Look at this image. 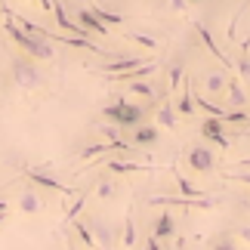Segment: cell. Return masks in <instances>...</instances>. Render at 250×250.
I'll return each instance as SVG.
<instances>
[{"label":"cell","instance_id":"26","mask_svg":"<svg viewBox=\"0 0 250 250\" xmlns=\"http://www.w3.org/2000/svg\"><path fill=\"white\" fill-rule=\"evenodd\" d=\"M223 121H226V124H247V121H250V114H247L244 108H229Z\"/></svg>","mask_w":250,"mask_h":250},{"label":"cell","instance_id":"27","mask_svg":"<svg viewBox=\"0 0 250 250\" xmlns=\"http://www.w3.org/2000/svg\"><path fill=\"white\" fill-rule=\"evenodd\" d=\"M176 186H179V191H182L186 198H198V195H201V191H198L195 186H191V182H188L186 176H182V173H176Z\"/></svg>","mask_w":250,"mask_h":250},{"label":"cell","instance_id":"15","mask_svg":"<svg viewBox=\"0 0 250 250\" xmlns=\"http://www.w3.org/2000/svg\"><path fill=\"white\" fill-rule=\"evenodd\" d=\"M226 83H229L226 68H213V71L204 74V90H207L210 96H223V93H226Z\"/></svg>","mask_w":250,"mask_h":250},{"label":"cell","instance_id":"7","mask_svg":"<svg viewBox=\"0 0 250 250\" xmlns=\"http://www.w3.org/2000/svg\"><path fill=\"white\" fill-rule=\"evenodd\" d=\"M133 146H139V148H151V146H158V139H161V130H158V124H139V127H133Z\"/></svg>","mask_w":250,"mask_h":250},{"label":"cell","instance_id":"16","mask_svg":"<svg viewBox=\"0 0 250 250\" xmlns=\"http://www.w3.org/2000/svg\"><path fill=\"white\" fill-rule=\"evenodd\" d=\"M173 105H176V111L182 118H191V114H195V90H191V81H186V90H182V96Z\"/></svg>","mask_w":250,"mask_h":250},{"label":"cell","instance_id":"4","mask_svg":"<svg viewBox=\"0 0 250 250\" xmlns=\"http://www.w3.org/2000/svg\"><path fill=\"white\" fill-rule=\"evenodd\" d=\"M25 170V176L34 182V186H41V188H50V191H59V195H74V188L71 186H65V182H59L56 176H50V173H43V170H37V167H22Z\"/></svg>","mask_w":250,"mask_h":250},{"label":"cell","instance_id":"12","mask_svg":"<svg viewBox=\"0 0 250 250\" xmlns=\"http://www.w3.org/2000/svg\"><path fill=\"white\" fill-rule=\"evenodd\" d=\"M19 210L22 213H28V216H34V213H41L43 210V198H41V191L37 188H22V195H19Z\"/></svg>","mask_w":250,"mask_h":250},{"label":"cell","instance_id":"8","mask_svg":"<svg viewBox=\"0 0 250 250\" xmlns=\"http://www.w3.org/2000/svg\"><path fill=\"white\" fill-rule=\"evenodd\" d=\"M86 226H90V232L96 238V244H99V250H111L114 235H111V229H108V223H105L102 216H86Z\"/></svg>","mask_w":250,"mask_h":250},{"label":"cell","instance_id":"18","mask_svg":"<svg viewBox=\"0 0 250 250\" xmlns=\"http://www.w3.org/2000/svg\"><path fill=\"white\" fill-rule=\"evenodd\" d=\"M105 170H111V173H146L148 167L133 164V161H118V158H111V161H105Z\"/></svg>","mask_w":250,"mask_h":250},{"label":"cell","instance_id":"6","mask_svg":"<svg viewBox=\"0 0 250 250\" xmlns=\"http://www.w3.org/2000/svg\"><path fill=\"white\" fill-rule=\"evenodd\" d=\"M188 167L195 170V173H210V170L216 167L213 151H210L207 146H191L188 148Z\"/></svg>","mask_w":250,"mask_h":250},{"label":"cell","instance_id":"28","mask_svg":"<svg viewBox=\"0 0 250 250\" xmlns=\"http://www.w3.org/2000/svg\"><path fill=\"white\" fill-rule=\"evenodd\" d=\"M235 68L241 71V78H247L250 81V56H247V43H244V53L238 56V62H235Z\"/></svg>","mask_w":250,"mask_h":250},{"label":"cell","instance_id":"24","mask_svg":"<svg viewBox=\"0 0 250 250\" xmlns=\"http://www.w3.org/2000/svg\"><path fill=\"white\" fill-rule=\"evenodd\" d=\"M83 204H86V191H81V195L74 198V204H71L68 210H65V219H62V223H68V226H71L74 219L81 216V210H83Z\"/></svg>","mask_w":250,"mask_h":250},{"label":"cell","instance_id":"23","mask_svg":"<svg viewBox=\"0 0 250 250\" xmlns=\"http://www.w3.org/2000/svg\"><path fill=\"white\" fill-rule=\"evenodd\" d=\"M182 74H186V65H182V59H173V65L167 68V78H170V93H176V90H179Z\"/></svg>","mask_w":250,"mask_h":250},{"label":"cell","instance_id":"10","mask_svg":"<svg viewBox=\"0 0 250 250\" xmlns=\"http://www.w3.org/2000/svg\"><path fill=\"white\" fill-rule=\"evenodd\" d=\"M146 62L148 59H142V56H118V59L105 62L102 71L105 74H124V71H133V68H139V65H146Z\"/></svg>","mask_w":250,"mask_h":250},{"label":"cell","instance_id":"39","mask_svg":"<svg viewBox=\"0 0 250 250\" xmlns=\"http://www.w3.org/2000/svg\"><path fill=\"white\" fill-rule=\"evenodd\" d=\"M0 191H3V186H0Z\"/></svg>","mask_w":250,"mask_h":250},{"label":"cell","instance_id":"31","mask_svg":"<svg viewBox=\"0 0 250 250\" xmlns=\"http://www.w3.org/2000/svg\"><path fill=\"white\" fill-rule=\"evenodd\" d=\"M186 6H188V0H170V9H173V13H186Z\"/></svg>","mask_w":250,"mask_h":250},{"label":"cell","instance_id":"38","mask_svg":"<svg viewBox=\"0 0 250 250\" xmlns=\"http://www.w3.org/2000/svg\"><path fill=\"white\" fill-rule=\"evenodd\" d=\"M188 3H204V0H188Z\"/></svg>","mask_w":250,"mask_h":250},{"label":"cell","instance_id":"14","mask_svg":"<svg viewBox=\"0 0 250 250\" xmlns=\"http://www.w3.org/2000/svg\"><path fill=\"white\" fill-rule=\"evenodd\" d=\"M226 102H229V108H247V93H244V86L238 78H229L226 83Z\"/></svg>","mask_w":250,"mask_h":250},{"label":"cell","instance_id":"9","mask_svg":"<svg viewBox=\"0 0 250 250\" xmlns=\"http://www.w3.org/2000/svg\"><path fill=\"white\" fill-rule=\"evenodd\" d=\"M78 25L83 28L86 34L108 37V25H105V22H99V19L93 16V9H90V6H81V9H78Z\"/></svg>","mask_w":250,"mask_h":250},{"label":"cell","instance_id":"25","mask_svg":"<svg viewBox=\"0 0 250 250\" xmlns=\"http://www.w3.org/2000/svg\"><path fill=\"white\" fill-rule=\"evenodd\" d=\"M133 43H139V46H146V50H158V41L155 37H148V34H142V31H130L127 34Z\"/></svg>","mask_w":250,"mask_h":250},{"label":"cell","instance_id":"29","mask_svg":"<svg viewBox=\"0 0 250 250\" xmlns=\"http://www.w3.org/2000/svg\"><path fill=\"white\" fill-rule=\"evenodd\" d=\"M210 250H238V247H235V241H232V238H216Z\"/></svg>","mask_w":250,"mask_h":250},{"label":"cell","instance_id":"37","mask_svg":"<svg viewBox=\"0 0 250 250\" xmlns=\"http://www.w3.org/2000/svg\"><path fill=\"white\" fill-rule=\"evenodd\" d=\"M68 250H78V244H74V241H68Z\"/></svg>","mask_w":250,"mask_h":250},{"label":"cell","instance_id":"1","mask_svg":"<svg viewBox=\"0 0 250 250\" xmlns=\"http://www.w3.org/2000/svg\"><path fill=\"white\" fill-rule=\"evenodd\" d=\"M3 31L13 37V41L19 43V50H25V56H31L34 62H50L53 56H56V46L53 41L43 34H31V31H25L22 25L16 22V16H13V9L3 6Z\"/></svg>","mask_w":250,"mask_h":250},{"label":"cell","instance_id":"34","mask_svg":"<svg viewBox=\"0 0 250 250\" xmlns=\"http://www.w3.org/2000/svg\"><path fill=\"white\" fill-rule=\"evenodd\" d=\"M34 3H37V6H41V9H43V13H53V0H34Z\"/></svg>","mask_w":250,"mask_h":250},{"label":"cell","instance_id":"20","mask_svg":"<svg viewBox=\"0 0 250 250\" xmlns=\"http://www.w3.org/2000/svg\"><path fill=\"white\" fill-rule=\"evenodd\" d=\"M127 90H130V96H142V99H155L158 96V90L148 81H127Z\"/></svg>","mask_w":250,"mask_h":250},{"label":"cell","instance_id":"13","mask_svg":"<svg viewBox=\"0 0 250 250\" xmlns=\"http://www.w3.org/2000/svg\"><path fill=\"white\" fill-rule=\"evenodd\" d=\"M195 31H198V37H201V43H204L207 50H210V53H213L216 59H219V65H223L226 71L232 68V59H226V56H223V50H219V46H216V41H213V34L207 31V25H201V22H195Z\"/></svg>","mask_w":250,"mask_h":250},{"label":"cell","instance_id":"30","mask_svg":"<svg viewBox=\"0 0 250 250\" xmlns=\"http://www.w3.org/2000/svg\"><path fill=\"white\" fill-rule=\"evenodd\" d=\"M146 250H164V241H161V238H155L148 232V238H146Z\"/></svg>","mask_w":250,"mask_h":250},{"label":"cell","instance_id":"5","mask_svg":"<svg viewBox=\"0 0 250 250\" xmlns=\"http://www.w3.org/2000/svg\"><path fill=\"white\" fill-rule=\"evenodd\" d=\"M201 136H204L207 142H216L219 148H229V139H226V121L223 118H207L201 121Z\"/></svg>","mask_w":250,"mask_h":250},{"label":"cell","instance_id":"2","mask_svg":"<svg viewBox=\"0 0 250 250\" xmlns=\"http://www.w3.org/2000/svg\"><path fill=\"white\" fill-rule=\"evenodd\" d=\"M102 118L118 124L121 130H133V127H139V124L146 121V108L136 105V102H127V96H118V102H111V105L102 108Z\"/></svg>","mask_w":250,"mask_h":250},{"label":"cell","instance_id":"21","mask_svg":"<svg viewBox=\"0 0 250 250\" xmlns=\"http://www.w3.org/2000/svg\"><path fill=\"white\" fill-rule=\"evenodd\" d=\"M90 9H93V16L99 19V22H105V25H124V16L121 13H111V9H105L99 3H93Z\"/></svg>","mask_w":250,"mask_h":250},{"label":"cell","instance_id":"17","mask_svg":"<svg viewBox=\"0 0 250 250\" xmlns=\"http://www.w3.org/2000/svg\"><path fill=\"white\" fill-rule=\"evenodd\" d=\"M136 219H133V210L127 213V219H124V235H121V247L124 250H133L136 247Z\"/></svg>","mask_w":250,"mask_h":250},{"label":"cell","instance_id":"35","mask_svg":"<svg viewBox=\"0 0 250 250\" xmlns=\"http://www.w3.org/2000/svg\"><path fill=\"white\" fill-rule=\"evenodd\" d=\"M6 216H9V210H0V226L6 223Z\"/></svg>","mask_w":250,"mask_h":250},{"label":"cell","instance_id":"36","mask_svg":"<svg viewBox=\"0 0 250 250\" xmlns=\"http://www.w3.org/2000/svg\"><path fill=\"white\" fill-rule=\"evenodd\" d=\"M173 250H188V247H186V244H182V241H179V244H176V247H173Z\"/></svg>","mask_w":250,"mask_h":250},{"label":"cell","instance_id":"3","mask_svg":"<svg viewBox=\"0 0 250 250\" xmlns=\"http://www.w3.org/2000/svg\"><path fill=\"white\" fill-rule=\"evenodd\" d=\"M13 81L19 90H37L43 83V74L31 56H16L13 59Z\"/></svg>","mask_w":250,"mask_h":250},{"label":"cell","instance_id":"33","mask_svg":"<svg viewBox=\"0 0 250 250\" xmlns=\"http://www.w3.org/2000/svg\"><path fill=\"white\" fill-rule=\"evenodd\" d=\"M232 179H238V182H244V186H250V173H229Z\"/></svg>","mask_w":250,"mask_h":250},{"label":"cell","instance_id":"11","mask_svg":"<svg viewBox=\"0 0 250 250\" xmlns=\"http://www.w3.org/2000/svg\"><path fill=\"white\" fill-rule=\"evenodd\" d=\"M151 235L161 238V241H170V238H176V216L173 213H158V219L151 223Z\"/></svg>","mask_w":250,"mask_h":250},{"label":"cell","instance_id":"22","mask_svg":"<svg viewBox=\"0 0 250 250\" xmlns=\"http://www.w3.org/2000/svg\"><path fill=\"white\" fill-rule=\"evenodd\" d=\"M114 195H118V186L108 179V176H99L96 179V198H102V201H111Z\"/></svg>","mask_w":250,"mask_h":250},{"label":"cell","instance_id":"19","mask_svg":"<svg viewBox=\"0 0 250 250\" xmlns=\"http://www.w3.org/2000/svg\"><path fill=\"white\" fill-rule=\"evenodd\" d=\"M161 127H167V130H176V105L173 102H164L158 108V118H155Z\"/></svg>","mask_w":250,"mask_h":250},{"label":"cell","instance_id":"32","mask_svg":"<svg viewBox=\"0 0 250 250\" xmlns=\"http://www.w3.org/2000/svg\"><path fill=\"white\" fill-rule=\"evenodd\" d=\"M238 238H241V241H247V244H250V223H244L241 229H238Z\"/></svg>","mask_w":250,"mask_h":250}]
</instances>
